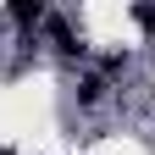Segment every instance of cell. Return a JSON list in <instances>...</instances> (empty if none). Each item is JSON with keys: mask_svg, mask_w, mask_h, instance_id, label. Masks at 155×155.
<instances>
[{"mask_svg": "<svg viewBox=\"0 0 155 155\" xmlns=\"http://www.w3.org/2000/svg\"><path fill=\"white\" fill-rule=\"evenodd\" d=\"M11 17H17V22H39V17H45V6H39V0H33V6H11Z\"/></svg>", "mask_w": 155, "mask_h": 155, "instance_id": "6da1fadb", "label": "cell"}, {"mask_svg": "<svg viewBox=\"0 0 155 155\" xmlns=\"http://www.w3.org/2000/svg\"><path fill=\"white\" fill-rule=\"evenodd\" d=\"M133 17H139L144 28H155V6H133Z\"/></svg>", "mask_w": 155, "mask_h": 155, "instance_id": "7a4b0ae2", "label": "cell"}]
</instances>
